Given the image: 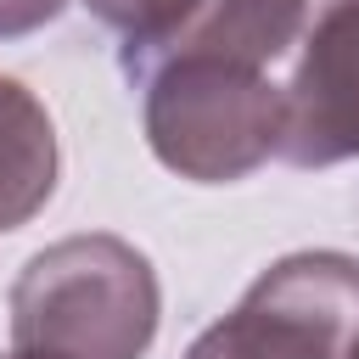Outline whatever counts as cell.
<instances>
[{
    "label": "cell",
    "instance_id": "obj_8",
    "mask_svg": "<svg viewBox=\"0 0 359 359\" xmlns=\"http://www.w3.org/2000/svg\"><path fill=\"white\" fill-rule=\"evenodd\" d=\"M62 11H67V0H0V39L39 34V28L56 22Z\"/></svg>",
    "mask_w": 359,
    "mask_h": 359
},
{
    "label": "cell",
    "instance_id": "obj_6",
    "mask_svg": "<svg viewBox=\"0 0 359 359\" xmlns=\"http://www.w3.org/2000/svg\"><path fill=\"white\" fill-rule=\"evenodd\" d=\"M62 151H56V123L45 101L0 73V236L22 230L56 191Z\"/></svg>",
    "mask_w": 359,
    "mask_h": 359
},
{
    "label": "cell",
    "instance_id": "obj_1",
    "mask_svg": "<svg viewBox=\"0 0 359 359\" xmlns=\"http://www.w3.org/2000/svg\"><path fill=\"white\" fill-rule=\"evenodd\" d=\"M163 320L151 258L112 236H62L11 280V342L45 359H140Z\"/></svg>",
    "mask_w": 359,
    "mask_h": 359
},
{
    "label": "cell",
    "instance_id": "obj_10",
    "mask_svg": "<svg viewBox=\"0 0 359 359\" xmlns=\"http://www.w3.org/2000/svg\"><path fill=\"white\" fill-rule=\"evenodd\" d=\"M348 359H359V342H353V353H348Z\"/></svg>",
    "mask_w": 359,
    "mask_h": 359
},
{
    "label": "cell",
    "instance_id": "obj_2",
    "mask_svg": "<svg viewBox=\"0 0 359 359\" xmlns=\"http://www.w3.org/2000/svg\"><path fill=\"white\" fill-rule=\"evenodd\" d=\"M146 146L196 185H230L280 151V84L230 62H163L146 79Z\"/></svg>",
    "mask_w": 359,
    "mask_h": 359
},
{
    "label": "cell",
    "instance_id": "obj_5",
    "mask_svg": "<svg viewBox=\"0 0 359 359\" xmlns=\"http://www.w3.org/2000/svg\"><path fill=\"white\" fill-rule=\"evenodd\" d=\"M309 28V0H191V11L151 39L140 56L123 62V73L140 84L163 62H230L269 73Z\"/></svg>",
    "mask_w": 359,
    "mask_h": 359
},
{
    "label": "cell",
    "instance_id": "obj_4",
    "mask_svg": "<svg viewBox=\"0 0 359 359\" xmlns=\"http://www.w3.org/2000/svg\"><path fill=\"white\" fill-rule=\"evenodd\" d=\"M280 151L292 168L359 157V0H331L303 34L297 67L280 84Z\"/></svg>",
    "mask_w": 359,
    "mask_h": 359
},
{
    "label": "cell",
    "instance_id": "obj_9",
    "mask_svg": "<svg viewBox=\"0 0 359 359\" xmlns=\"http://www.w3.org/2000/svg\"><path fill=\"white\" fill-rule=\"evenodd\" d=\"M6 359H45V353H22V348H11V353H6Z\"/></svg>",
    "mask_w": 359,
    "mask_h": 359
},
{
    "label": "cell",
    "instance_id": "obj_7",
    "mask_svg": "<svg viewBox=\"0 0 359 359\" xmlns=\"http://www.w3.org/2000/svg\"><path fill=\"white\" fill-rule=\"evenodd\" d=\"M84 6H90V17H95V22H107L112 34H123L118 62L140 56L151 39H163V34L191 11V0H84Z\"/></svg>",
    "mask_w": 359,
    "mask_h": 359
},
{
    "label": "cell",
    "instance_id": "obj_3",
    "mask_svg": "<svg viewBox=\"0 0 359 359\" xmlns=\"http://www.w3.org/2000/svg\"><path fill=\"white\" fill-rule=\"evenodd\" d=\"M359 342V258L309 247L275 258L180 359H348Z\"/></svg>",
    "mask_w": 359,
    "mask_h": 359
}]
</instances>
